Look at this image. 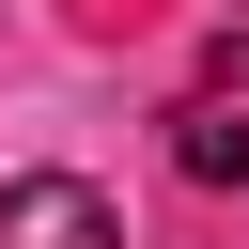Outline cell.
I'll return each instance as SVG.
<instances>
[{"instance_id": "obj_1", "label": "cell", "mask_w": 249, "mask_h": 249, "mask_svg": "<svg viewBox=\"0 0 249 249\" xmlns=\"http://www.w3.org/2000/svg\"><path fill=\"white\" fill-rule=\"evenodd\" d=\"M0 249H124V218H109L78 171H16V187H0Z\"/></svg>"}, {"instance_id": "obj_2", "label": "cell", "mask_w": 249, "mask_h": 249, "mask_svg": "<svg viewBox=\"0 0 249 249\" xmlns=\"http://www.w3.org/2000/svg\"><path fill=\"white\" fill-rule=\"evenodd\" d=\"M171 171H202V187H233V171H249V109H218V93H187V109H171Z\"/></svg>"}, {"instance_id": "obj_3", "label": "cell", "mask_w": 249, "mask_h": 249, "mask_svg": "<svg viewBox=\"0 0 249 249\" xmlns=\"http://www.w3.org/2000/svg\"><path fill=\"white\" fill-rule=\"evenodd\" d=\"M202 78H218V109H233V78H249V16H233V31L202 47Z\"/></svg>"}]
</instances>
